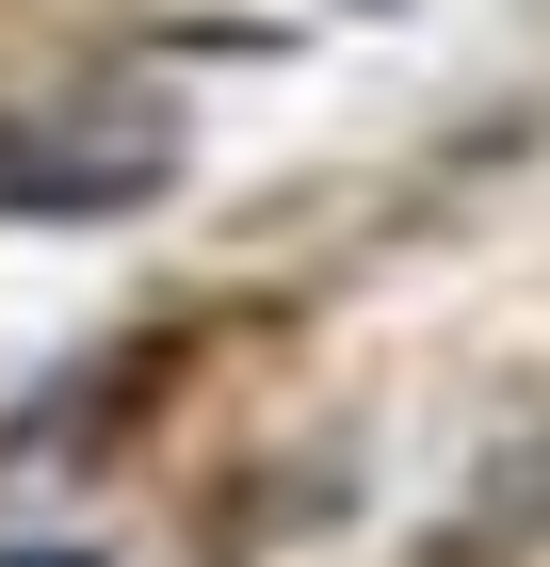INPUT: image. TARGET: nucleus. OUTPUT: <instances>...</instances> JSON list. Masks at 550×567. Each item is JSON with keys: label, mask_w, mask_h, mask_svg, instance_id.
<instances>
[{"label": "nucleus", "mask_w": 550, "mask_h": 567, "mask_svg": "<svg viewBox=\"0 0 550 567\" xmlns=\"http://www.w3.org/2000/svg\"><path fill=\"white\" fill-rule=\"evenodd\" d=\"M178 97L146 82H65L33 114H0V227H114L178 178Z\"/></svg>", "instance_id": "1"}]
</instances>
